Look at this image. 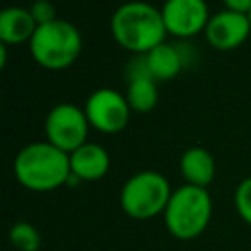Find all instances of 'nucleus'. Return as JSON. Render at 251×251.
Wrapping results in <instances>:
<instances>
[{
  "instance_id": "f257e3e1",
  "label": "nucleus",
  "mask_w": 251,
  "mask_h": 251,
  "mask_svg": "<svg viewBox=\"0 0 251 251\" xmlns=\"http://www.w3.org/2000/svg\"><path fill=\"white\" fill-rule=\"evenodd\" d=\"M110 31L118 45L137 55L149 53L167 35L161 10L141 0L122 4L110 20Z\"/></svg>"
},
{
  "instance_id": "f03ea898",
  "label": "nucleus",
  "mask_w": 251,
  "mask_h": 251,
  "mask_svg": "<svg viewBox=\"0 0 251 251\" xmlns=\"http://www.w3.org/2000/svg\"><path fill=\"white\" fill-rule=\"evenodd\" d=\"M14 175L18 182L29 190L49 192L71 178V159L69 153L49 141L29 143L18 153L14 161Z\"/></svg>"
},
{
  "instance_id": "7ed1b4c3",
  "label": "nucleus",
  "mask_w": 251,
  "mask_h": 251,
  "mask_svg": "<svg viewBox=\"0 0 251 251\" xmlns=\"http://www.w3.org/2000/svg\"><path fill=\"white\" fill-rule=\"evenodd\" d=\"M163 218L165 227L173 237L182 241L194 239L210 224L212 198L206 188L182 184L176 190H173Z\"/></svg>"
},
{
  "instance_id": "20e7f679",
  "label": "nucleus",
  "mask_w": 251,
  "mask_h": 251,
  "mask_svg": "<svg viewBox=\"0 0 251 251\" xmlns=\"http://www.w3.org/2000/svg\"><path fill=\"white\" fill-rule=\"evenodd\" d=\"M82 49V37L76 25L67 20H55L39 25L29 41L31 57L37 65L49 71H61L71 67Z\"/></svg>"
},
{
  "instance_id": "39448f33",
  "label": "nucleus",
  "mask_w": 251,
  "mask_h": 251,
  "mask_svg": "<svg viewBox=\"0 0 251 251\" xmlns=\"http://www.w3.org/2000/svg\"><path fill=\"white\" fill-rule=\"evenodd\" d=\"M169 180L157 171H141L126 180L120 192V206L133 220H151L165 214L171 200Z\"/></svg>"
},
{
  "instance_id": "423d86ee",
  "label": "nucleus",
  "mask_w": 251,
  "mask_h": 251,
  "mask_svg": "<svg viewBox=\"0 0 251 251\" xmlns=\"http://www.w3.org/2000/svg\"><path fill=\"white\" fill-rule=\"evenodd\" d=\"M88 127L90 124L84 110L69 102L51 108V112L45 118L47 141L69 155L86 143Z\"/></svg>"
},
{
  "instance_id": "0eeeda50",
  "label": "nucleus",
  "mask_w": 251,
  "mask_h": 251,
  "mask_svg": "<svg viewBox=\"0 0 251 251\" xmlns=\"http://www.w3.org/2000/svg\"><path fill=\"white\" fill-rule=\"evenodd\" d=\"M84 114L94 129L102 133H118L126 129L131 108L126 100V94H120L112 88H98L86 98Z\"/></svg>"
},
{
  "instance_id": "6e6552de",
  "label": "nucleus",
  "mask_w": 251,
  "mask_h": 251,
  "mask_svg": "<svg viewBox=\"0 0 251 251\" xmlns=\"http://www.w3.org/2000/svg\"><path fill=\"white\" fill-rule=\"evenodd\" d=\"M161 14L167 33L176 37H192L204 31L212 18L204 0H165Z\"/></svg>"
},
{
  "instance_id": "1a4fd4ad",
  "label": "nucleus",
  "mask_w": 251,
  "mask_h": 251,
  "mask_svg": "<svg viewBox=\"0 0 251 251\" xmlns=\"http://www.w3.org/2000/svg\"><path fill=\"white\" fill-rule=\"evenodd\" d=\"M249 31H251L249 16L231 10L214 14L204 29L208 43L218 51H231L239 47L247 39Z\"/></svg>"
},
{
  "instance_id": "9d476101",
  "label": "nucleus",
  "mask_w": 251,
  "mask_h": 251,
  "mask_svg": "<svg viewBox=\"0 0 251 251\" xmlns=\"http://www.w3.org/2000/svg\"><path fill=\"white\" fill-rule=\"evenodd\" d=\"M71 159V176L78 180H98L110 169V155L102 145L84 143L69 155Z\"/></svg>"
},
{
  "instance_id": "9b49d317",
  "label": "nucleus",
  "mask_w": 251,
  "mask_h": 251,
  "mask_svg": "<svg viewBox=\"0 0 251 251\" xmlns=\"http://www.w3.org/2000/svg\"><path fill=\"white\" fill-rule=\"evenodd\" d=\"M37 31V24L29 12V8L10 6L0 14V41L4 45H18L24 41H31Z\"/></svg>"
},
{
  "instance_id": "f8f14e48",
  "label": "nucleus",
  "mask_w": 251,
  "mask_h": 251,
  "mask_svg": "<svg viewBox=\"0 0 251 251\" xmlns=\"http://www.w3.org/2000/svg\"><path fill=\"white\" fill-rule=\"evenodd\" d=\"M180 175L186 184L206 188L216 176V161L204 147H190L180 157Z\"/></svg>"
},
{
  "instance_id": "ddd939ff",
  "label": "nucleus",
  "mask_w": 251,
  "mask_h": 251,
  "mask_svg": "<svg viewBox=\"0 0 251 251\" xmlns=\"http://www.w3.org/2000/svg\"><path fill=\"white\" fill-rule=\"evenodd\" d=\"M143 57H145V65L153 80H173L180 73L182 63H184L180 51L175 45H169L165 41L153 47Z\"/></svg>"
},
{
  "instance_id": "4468645a",
  "label": "nucleus",
  "mask_w": 251,
  "mask_h": 251,
  "mask_svg": "<svg viewBox=\"0 0 251 251\" xmlns=\"http://www.w3.org/2000/svg\"><path fill=\"white\" fill-rule=\"evenodd\" d=\"M126 100L133 112L147 114L157 106L159 94H157V84L151 76H135L129 78L127 90H126Z\"/></svg>"
},
{
  "instance_id": "2eb2a0df",
  "label": "nucleus",
  "mask_w": 251,
  "mask_h": 251,
  "mask_svg": "<svg viewBox=\"0 0 251 251\" xmlns=\"http://www.w3.org/2000/svg\"><path fill=\"white\" fill-rule=\"evenodd\" d=\"M10 243L16 251H37L41 245V235L37 227L29 222H18L10 227Z\"/></svg>"
},
{
  "instance_id": "dca6fc26",
  "label": "nucleus",
  "mask_w": 251,
  "mask_h": 251,
  "mask_svg": "<svg viewBox=\"0 0 251 251\" xmlns=\"http://www.w3.org/2000/svg\"><path fill=\"white\" fill-rule=\"evenodd\" d=\"M233 202H235V210L241 216V220L245 224L251 226V176L243 178L233 194Z\"/></svg>"
},
{
  "instance_id": "f3484780",
  "label": "nucleus",
  "mask_w": 251,
  "mask_h": 251,
  "mask_svg": "<svg viewBox=\"0 0 251 251\" xmlns=\"http://www.w3.org/2000/svg\"><path fill=\"white\" fill-rule=\"evenodd\" d=\"M29 12H31V16H33V20H35L37 27L57 20V14H55V6H53L49 0H35V2L31 4Z\"/></svg>"
},
{
  "instance_id": "a211bd4d",
  "label": "nucleus",
  "mask_w": 251,
  "mask_h": 251,
  "mask_svg": "<svg viewBox=\"0 0 251 251\" xmlns=\"http://www.w3.org/2000/svg\"><path fill=\"white\" fill-rule=\"evenodd\" d=\"M224 4H226V10H231L237 14L249 16L251 12V0H224Z\"/></svg>"
},
{
  "instance_id": "6ab92c4d",
  "label": "nucleus",
  "mask_w": 251,
  "mask_h": 251,
  "mask_svg": "<svg viewBox=\"0 0 251 251\" xmlns=\"http://www.w3.org/2000/svg\"><path fill=\"white\" fill-rule=\"evenodd\" d=\"M249 22H251V12H249Z\"/></svg>"
}]
</instances>
